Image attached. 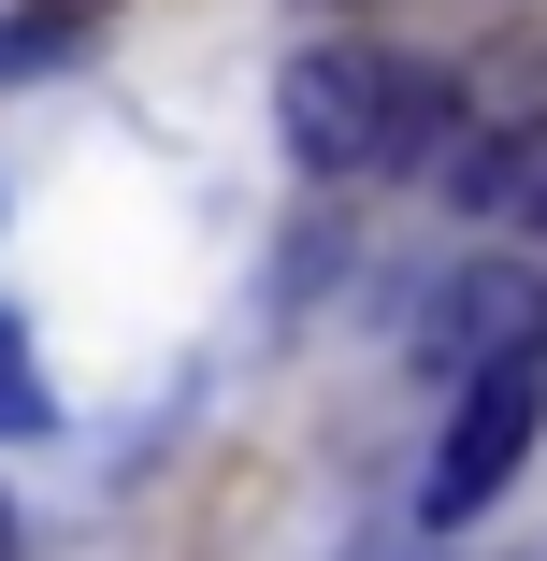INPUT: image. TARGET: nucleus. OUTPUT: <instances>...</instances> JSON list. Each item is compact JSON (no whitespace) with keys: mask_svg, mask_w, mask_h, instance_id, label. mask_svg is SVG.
<instances>
[{"mask_svg":"<svg viewBox=\"0 0 547 561\" xmlns=\"http://www.w3.org/2000/svg\"><path fill=\"white\" fill-rule=\"evenodd\" d=\"M288 145L317 173H418L447 145V72L375 58V44H303L288 72Z\"/></svg>","mask_w":547,"mask_h":561,"instance_id":"obj_1","label":"nucleus"},{"mask_svg":"<svg viewBox=\"0 0 547 561\" xmlns=\"http://www.w3.org/2000/svg\"><path fill=\"white\" fill-rule=\"evenodd\" d=\"M533 432H547V331H518L504 360H476V375H461V417H447V446H432L418 518H432V533H461V518L533 461Z\"/></svg>","mask_w":547,"mask_h":561,"instance_id":"obj_2","label":"nucleus"},{"mask_svg":"<svg viewBox=\"0 0 547 561\" xmlns=\"http://www.w3.org/2000/svg\"><path fill=\"white\" fill-rule=\"evenodd\" d=\"M518 317L547 331V288H533V274H461L447 317H432V360H504V346H518Z\"/></svg>","mask_w":547,"mask_h":561,"instance_id":"obj_3","label":"nucleus"},{"mask_svg":"<svg viewBox=\"0 0 547 561\" xmlns=\"http://www.w3.org/2000/svg\"><path fill=\"white\" fill-rule=\"evenodd\" d=\"M518 187H533V130H518V116L476 130V145L447 159V202H518Z\"/></svg>","mask_w":547,"mask_h":561,"instance_id":"obj_4","label":"nucleus"},{"mask_svg":"<svg viewBox=\"0 0 547 561\" xmlns=\"http://www.w3.org/2000/svg\"><path fill=\"white\" fill-rule=\"evenodd\" d=\"M0 432H44V375H30V331L0 317Z\"/></svg>","mask_w":547,"mask_h":561,"instance_id":"obj_5","label":"nucleus"},{"mask_svg":"<svg viewBox=\"0 0 547 561\" xmlns=\"http://www.w3.org/2000/svg\"><path fill=\"white\" fill-rule=\"evenodd\" d=\"M476 72H490V87H504V101H533V116H547V44H490V58H476Z\"/></svg>","mask_w":547,"mask_h":561,"instance_id":"obj_6","label":"nucleus"},{"mask_svg":"<svg viewBox=\"0 0 547 561\" xmlns=\"http://www.w3.org/2000/svg\"><path fill=\"white\" fill-rule=\"evenodd\" d=\"M30 15H44V30H58V44H72V30H87V15H116V0H30Z\"/></svg>","mask_w":547,"mask_h":561,"instance_id":"obj_7","label":"nucleus"},{"mask_svg":"<svg viewBox=\"0 0 547 561\" xmlns=\"http://www.w3.org/2000/svg\"><path fill=\"white\" fill-rule=\"evenodd\" d=\"M0 561H15V504H0Z\"/></svg>","mask_w":547,"mask_h":561,"instance_id":"obj_8","label":"nucleus"},{"mask_svg":"<svg viewBox=\"0 0 547 561\" xmlns=\"http://www.w3.org/2000/svg\"><path fill=\"white\" fill-rule=\"evenodd\" d=\"M518 202H533V231H547V187H518Z\"/></svg>","mask_w":547,"mask_h":561,"instance_id":"obj_9","label":"nucleus"}]
</instances>
